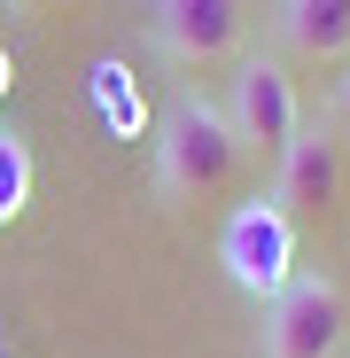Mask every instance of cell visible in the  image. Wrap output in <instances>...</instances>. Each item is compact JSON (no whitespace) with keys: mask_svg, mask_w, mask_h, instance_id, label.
<instances>
[{"mask_svg":"<svg viewBox=\"0 0 350 358\" xmlns=\"http://www.w3.org/2000/svg\"><path fill=\"white\" fill-rule=\"evenodd\" d=\"M342 195V148H335V133H304L296 125V141H288V156H280V187H272V203L288 210V218H319L327 203Z\"/></svg>","mask_w":350,"mask_h":358,"instance_id":"cell-6","label":"cell"},{"mask_svg":"<svg viewBox=\"0 0 350 358\" xmlns=\"http://www.w3.org/2000/svg\"><path fill=\"white\" fill-rule=\"evenodd\" d=\"M272 31L304 63H335V55H350V0H280Z\"/></svg>","mask_w":350,"mask_h":358,"instance_id":"cell-7","label":"cell"},{"mask_svg":"<svg viewBox=\"0 0 350 358\" xmlns=\"http://www.w3.org/2000/svg\"><path fill=\"white\" fill-rule=\"evenodd\" d=\"M24 195H31V156H24L16 133H0V226L24 210Z\"/></svg>","mask_w":350,"mask_h":358,"instance_id":"cell-8","label":"cell"},{"mask_svg":"<svg viewBox=\"0 0 350 358\" xmlns=\"http://www.w3.org/2000/svg\"><path fill=\"white\" fill-rule=\"evenodd\" d=\"M233 164H242V141H233V125H226L218 101L180 94V101L163 109V125H156V187L171 203L218 195L226 179H233Z\"/></svg>","mask_w":350,"mask_h":358,"instance_id":"cell-1","label":"cell"},{"mask_svg":"<svg viewBox=\"0 0 350 358\" xmlns=\"http://www.w3.org/2000/svg\"><path fill=\"white\" fill-rule=\"evenodd\" d=\"M342 288L319 273H296L265 304V358H335L342 350Z\"/></svg>","mask_w":350,"mask_h":358,"instance_id":"cell-3","label":"cell"},{"mask_svg":"<svg viewBox=\"0 0 350 358\" xmlns=\"http://www.w3.org/2000/svg\"><path fill=\"white\" fill-rule=\"evenodd\" d=\"M8 8H47V0H8Z\"/></svg>","mask_w":350,"mask_h":358,"instance_id":"cell-9","label":"cell"},{"mask_svg":"<svg viewBox=\"0 0 350 358\" xmlns=\"http://www.w3.org/2000/svg\"><path fill=\"white\" fill-rule=\"evenodd\" d=\"M148 31L180 71H203L242 39V0H148Z\"/></svg>","mask_w":350,"mask_h":358,"instance_id":"cell-5","label":"cell"},{"mask_svg":"<svg viewBox=\"0 0 350 358\" xmlns=\"http://www.w3.org/2000/svg\"><path fill=\"white\" fill-rule=\"evenodd\" d=\"M226 125H233V141L257 148V156H288V141H296V86H288V71L272 63V55H249V63L233 71Z\"/></svg>","mask_w":350,"mask_h":358,"instance_id":"cell-4","label":"cell"},{"mask_svg":"<svg viewBox=\"0 0 350 358\" xmlns=\"http://www.w3.org/2000/svg\"><path fill=\"white\" fill-rule=\"evenodd\" d=\"M218 257H226L233 288H249V296H280L288 280H296V218H288L272 195H257V203H242V210L226 218Z\"/></svg>","mask_w":350,"mask_h":358,"instance_id":"cell-2","label":"cell"},{"mask_svg":"<svg viewBox=\"0 0 350 358\" xmlns=\"http://www.w3.org/2000/svg\"><path fill=\"white\" fill-rule=\"evenodd\" d=\"M342 117H350V78H342Z\"/></svg>","mask_w":350,"mask_h":358,"instance_id":"cell-10","label":"cell"}]
</instances>
